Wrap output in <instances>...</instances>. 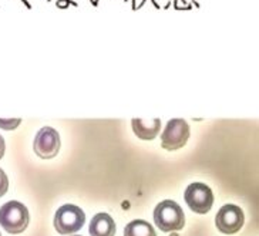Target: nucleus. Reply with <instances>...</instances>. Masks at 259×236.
Masks as SVG:
<instances>
[{
  "label": "nucleus",
  "instance_id": "5",
  "mask_svg": "<svg viewBox=\"0 0 259 236\" xmlns=\"http://www.w3.org/2000/svg\"><path fill=\"white\" fill-rule=\"evenodd\" d=\"M185 202L194 212H209L213 204L212 191L209 186H206L205 183H191L185 191Z\"/></svg>",
  "mask_w": 259,
  "mask_h": 236
},
{
  "label": "nucleus",
  "instance_id": "14",
  "mask_svg": "<svg viewBox=\"0 0 259 236\" xmlns=\"http://www.w3.org/2000/svg\"><path fill=\"white\" fill-rule=\"evenodd\" d=\"M74 236H78V235H74Z\"/></svg>",
  "mask_w": 259,
  "mask_h": 236
},
{
  "label": "nucleus",
  "instance_id": "6",
  "mask_svg": "<svg viewBox=\"0 0 259 236\" xmlns=\"http://www.w3.org/2000/svg\"><path fill=\"white\" fill-rule=\"evenodd\" d=\"M34 153L43 160L54 158L60 151V135L52 127H45L38 131L34 138Z\"/></svg>",
  "mask_w": 259,
  "mask_h": 236
},
{
  "label": "nucleus",
  "instance_id": "1",
  "mask_svg": "<svg viewBox=\"0 0 259 236\" xmlns=\"http://www.w3.org/2000/svg\"><path fill=\"white\" fill-rule=\"evenodd\" d=\"M154 222L162 232H176L184 228L185 216L181 206L174 201H162L154 211Z\"/></svg>",
  "mask_w": 259,
  "mask_h": 236
},
{
  "label": "nucleus",
  "instance_id": "2",
  "mask_svg": "<svg viewBox=\"0 0 259 236\" xmlns=\"http://www.w3.org/2000/svg\"><path fill=\"white\" fill-rule=\"evenodd\" d=\"M0 225L9 233H22L29 225L27 208L17 202L10 201L0 208Z\"/></svg>",
  "mask_w": 259,
  "mask_h": 236
},
{
  "label": "nucleus",
  "instance_id": "11",
  "mask_svg": "<svg viewBox=\"0 0 259 236\" xmlns=\"http://www.w3.org/2000/svg\"><path fill=\"white\" fill-rule=\"evenodd\" d=\"M20 122L22 120L20 118H9V120H3V118H0V128H3V130H16L19 125H20Z\"/></svg>",
  "mask_w": 259,
  "mask_h": 236
},
{
  "label": "nucleus",
  "instance_id": "9",
  "mask_svg": "<svg viewBox=\"0 0 259 236\" xmlns=\"http://www.w3.org/2000/svg\"><path fill=\"white\" fill-rule=\"evenodd\" d=\"M89 232L92 236H114L115 222L107 213H97L90 222Z\"/></svg>",
  "mask_w": 259,
  "mask_h": 236
},
{
  "label": "nucleus",
  "instance_id": "7",
  "mask_svg": "<svg viewBox=\"0 0 259 236\" xmlns=\"http://www.w3.org/2000/svg\"><path fill=\"white\" fill-rule=\"evenodd\" d=\"M215 223L222 233L227 235L236 233L244 226V212L239 206L224 205L217 213Z\"/></svg>",
  "mask_w": 259,
  "mask_h": 236
},
{
  "label": "nucleus",
  "instance_id": "3",
  "mask_svg": "<svg viewBox=\"0 0 259 236\" xmlns=\"http://www.w3.org/2000/svg\"><path fill=\"white\" fill-rule=\"evenodd\" d=\"M85 222V215L76 205H63L54 216V228L61 235L78 232Z\"/></svg>",
  "mask_w": 259,
  "mask_h": 236
},
{
  "label": "nucleus",
  "instance_id": "8",
  "mask_svg": "<svg viewBox=\"0 0 259 236\" xmlns=\"http://www.w3.org/2000/svg\"><path fill=\"white\" fill-rule=\"evenodd\" d=\"M134 134L140 139L150 141L158 135L161 130V120L160 118H154V120H143V118H134L131 121Z\"/></svg>",
  "mask_w": 259,
  "mask_h": 236
},
{
  "label": "nucleus",
  "instance_id": "13",
  "mask_svg": "<svg viewBox=\"0 0 259 236\" xmlns=\"http://www.w3.org/2000/svg\"><path fill=\"white\" fill-rule=\"evenodd\" d=\"M5 150H6L5 139H3V137L0 135V160H2V158H3V155H5Z\"/></svg>",
  "mask_w": 259,
  "mask_h": 236
},
{
  "label": "nucleus",
  "instance_id": "12",
  "mask_svg": "<svg viewBox=\"0 0 259 236\" xmlns=\"http://www.w3.org/2000/svg\"><path fill=\"white\" fill-rule=\"evenodd\" d=\"M9 190V179L8 175L5 174V171L0 168V198L8 192Z\"/></svg>",
  "mask_w": 259,
  "mask_h": 236
},
{
  "label": "nucleus",
  "instance_id": "15",
  "mask_svg": "<svg viewBox=\"0 0 259 236\" xmlns=\"http://www.w3.org/2000/svg\"><path fill=\"white\" fill-rule=\"evenodd\" d=\"M0 236H2V235H0Z\"/></svg>",
  "mask_w": 259,
  "mask_h": 236
},
{
  "label": "nucleus",
  "instance_id": "4",
  "mask_svg": "<svg viewBox=\"0 0 259 236\" xmlns=\"http://www.w3.org/2000/svg\"><path fill=\"white\" fill-rule=\"evenodd\" d=\"M190 138V125L183 118H172L167 122L161 134V145L164 150L176 151L183 148Z\"/></svg>",
  "mask_w": 259,
  "mask_h": 236
},
{
  "label": "nucleus",
  "instance_id": "10",
  "mask_svg": "<svg viewBox=\"0 0 259 236\" xmlns=\"http://www.w3.org/2000/svg\"><path fill=\"white\" fill-rule=\"evenodd\" d=\"M124 236H157V233L148 222L137 219V221L130 222L125 226Z\"/></svg>",
  "mask_w": 259,
  "mask_h": 236
}]
</instances>
